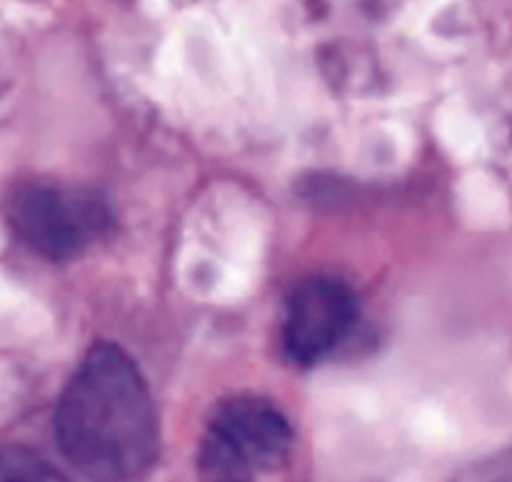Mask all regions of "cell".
I'll use <instances>...</instances> for the list:
<instances>
[{"mask_svg":"<svg viewBox=\"0 0 512 482\" xmlns=\"http://www.w3.org/2000/svg\"><path fill=\"white\" fill-rule=\"evenodd\" d=\"M53 433L65 463L88 482H135L155 465L160 423L135 360L95 343L60 393Z\"/></svg>","mask_w":512,"mask_h":482,"instance_id":"6da1fadb","label":"cell"},{"mask_svg":"<svg viewBox=\"0 0 512 482\" xmlns=\"http://www.w3.org/2000/svg\"><path fill=\"white\" fill-rule=\"evenodd\" d=\"M3 482H65L63 475L28 448H5Z\"/></svg>","mask_w":512,"mask_h":482,"instance_id":"5b68a950","label":"cell"},{"mask_svg":"<svg viewBox=\"0 0 512 482\" xmlns=\"http://www.w3.org/2000/svg\"><path fill=\"white\" fill-rule=\"evenodd\" d=\"M295 433L283 410L258 395L223 400L200 435L198 482H258L278 473Z\"/></svg>","mask_w":512,"mask_h":482,"instance_id":"7a4b0ae2","label":"cell"},{"mask_svg":"<svg viewBox=\"0 0 512 482\" xmlns=\"http://www.w3.org/2000/svg\"><path fill=\"white\" fill-rule=\"evenodd\" d=\"M8 220L20 243L48 260L75 258L113 225L98 193L48 180L18 185L10 195Z\"/></svg>","mask_w":512,"mask_h":482,"instance_id":"3957f363","label":"cell"},{"mask_svg":"<svg viewBox=\"0 0 512 482\" xmlns=\"http://www.w3.org/2000/svg\"><path fill=\"white\" fill-rule=\"evenodd\" d=\"M358 303L335 278H308L288 295L283 318V350L300 368L328 358L353 330Z\"/></svg>","mask_w":512,"mask_h":482,"instance_id":"277c9868","label":"cell"},{"mask_svg":"<svg viewBox=\"0 0 512 482\" xmlns=\"http://www.w3.org/2000/svg\"><path fill=\"white\" fill-rule=\"evenodd\" d=\"M455 482H512V448L478 460L465 468Z\"/></svg>","mask_w":512,"mask_h":482,"instance_id":"8992f818","label":"cell"}]
</instances>
